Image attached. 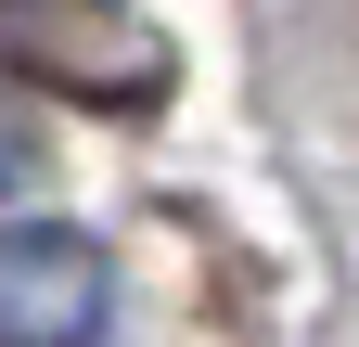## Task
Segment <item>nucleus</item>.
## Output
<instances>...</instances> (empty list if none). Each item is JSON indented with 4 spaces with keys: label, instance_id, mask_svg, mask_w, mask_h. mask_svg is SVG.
Wrapping results in <instances>:
<instances>
[{
    "label": "nucleus",
    "instance_id": "obj_1",
    "mask_svg": "<svg viewBox=\"0 0 359 347\" xmlns=\"http://www.w3.org/2000/svg\"><path fill=\"white\" fill-rule=\"evenodd\" d=\"M116 257L77 219H0V347H103Z\"/></svg>",
    "mask_w": 359,
    "mask_h": 347
}]
</instances>
